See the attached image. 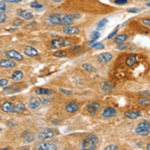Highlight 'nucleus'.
<instances>
[{
    "label": "nucleus",
    "instance_id": "1",
    "mask_svg": "<svg viewBox=\"0 0 150 150\" xmlns=\"http://www.w3.org/2000/svg\"><path fill=\"white\" fill-rule=\"evenodd\" d=\"M74 14H50L48 16V21L51 24L56 25H71L74 22Z\"/></svg>",
    "mask_w": 150,
    "mask_h": 150
},
{
    "label": "nucleus",
    "instance_id": "2",
    "mask_svg": "<svg viewBox=\"0 0 150 150\" xmlns=\"http://www.w3.org/2000/svg\"><path fill=\"white\" fill-rule=\"evenodd\" d=\"M97 145H98V137L96 135H93V134H90L88 135L86 138H84L81 142V148L82 149H89V150H93L96 149Z\"/></svg>",
    "mask_w": 150,
    "mask_h": 150
},
{
    "label": "nucleus",
    "instance_id": "3",
    "mask_svg": "<svg viewBox=\"0 0 150 150\" xmlns=\"http://www.w3.org/2000/svg\"><path fill=\"white\" fill-rule=\"evenodd\" d=\"M71 44V41L69 39L66 38H57V39H53L50 43V46H51L52 49H57L60 48V47H64V46H69Z\"/></svg>",
    "mask_w": 150,
    "mask_h": 150
},
{
    "label": "nucleus",
    "instance_id": "4",
    "mask_svg": "<svg viewBox=\"0 0 150 150\" xmlns=\"http://www.w3.org/2000/svg\"><path fill=\"white\" fill-rule=\"evenodd\" d=\"M54 131L50 128H46V129H43L41 130L40 132L38 133V138L41 139V140H45V139H48L51 138L54 136Z\"/></svg>",
    "mask_w": 150,
    "mask_h": 150
},
{
    "label": "nucleus",
    "instance_id": "5",
    "mask_svg": "<svg viewBox=\"0 0 150 150\" xmlns=\"http://www.w3.org/2000/svg\"><path fill=\"white\" fill-rule=\"evenodd\" d=\"M5 56L7 58L16 59V60H18V61H21V60H23V56L21 55V54L19 53L18 51H16V50H10V51H7L5 53Z\"/></svg>",
    "mask_w": 150,
    "mask_h": 150
},
{
    "label": "nucleus",
    "instance_id": "6",
    "mask_svg": "<svg viewBox=\"0 0 150 150\" xmlns=\"http://www.w3.org/2000/svg\"><path fill=\"white\" fill-rule=\"evenodd\" d=\"M80 29L77 27V26H70V25H67L64 26L63 28V32L67 35H74V34L79 33Z\"/></svg>",
    "mask_w": 150,
    "mask_h": 150
},
{
    "label": "nucleus",
    "instance_id": "7",
    "mask_svg": "<svg viewBox=\"0 0 150 150\" xmlns=\"http://www.w3.org/2000/svg\"><path fill=\"white\" fill-rule=\"evenodd\" d=\"M78 109H79V106H78V104L74 101L69 102V103H67L66 106H65V110L68 113H75L76 111H78Z\"/></svg>",
    "mask_w": 150,
    "mask_h": 150
},
{
    "label": "nucleus",
    "instance_id": "8",
    "mask_svg": "<svg viewBox=\"0 0 150 150\" xmlns=\"http://www.w3.org/2000/svg\"><path fill=\"white\" fill-rule=\"evenodd\" d=\"M116 115V110L113 107H107L104 109V111L102 112V116L104 118H110V117H113Z\"/></svg>",
    "mask_w": 150,
    "mask_h": 150
},
{
    "label": "nucleus",
    "instance_id": "9",
    "mask_svg": "<svg viewBox=\"0 0 150 150\" xmlns=\"http://www.w3.org/2000/svg\"><path fill=\"white\" fill-rule=\"evenodd\" d=\"M97 59L101 63H107L108 61H110V60L112 59V54L108 53V52H106V53H101L100 55H98Z\"/></svg>",
    "mask_w": 150,
    "mask_h": 150
},
{
    "label": "nucleus",
    "instance_id": "10",
    "mask_svg": "<svg viewBox=\"0 0 150 150\" xmlns=\"http://www.w3.org/2000/svg\"><path fill=\"white\" fill-rule=\"evenodd\" d=\"M86 109H87L88 113H90V114H95L100 109V104L96 103V102H93V103L89 104Z\"/></svg>",
    "mask_w": 150,
    "mask_h": 150
},
{
    "label": "nucleus",
    "instance_id": "11",
    "mask_svg": "<svg viewBox=\"0 0 150 150\" xmlns=\"http://www.w3.org/2000/svg\"><path fill=\"white\" fill-rule=\"evenodd\" d=\"M17 15L19 17H21V18L25 19V20H31L33 18V14L31 12L27 11V10H20V11H18V13H17Z\"/></svg>",
    "mask_w": 150,
    "mask_h": 150
},
{
    "label": "nucleus",
    "instance_id": "12",
    "mask_svg": "<svg viewBox=\"0 0 150 150\" xmlns=\"http://www.w3.org/2000/svg\"><path fill=\"white\" fill-rule=\"evenodd\" d=\"M15 66H16V63L9 59H4L0 61V67L2 68H13Z\"/></svg>",
    "mask_w": 150,
    "mask_h": 150
},
{
    "label": "nucleus",
    "instance_id": "13",
    "mask_svg": "<svg viewBox=\"0 0 150 150\" xmlns=\"http://www.w3.org/2000/svg\"><path fill=\"white\" fill-rule=\"evenodd\" d=\"M13 107H14V105H13L11 102L6 101L1 105V110L6 113H11V112H13Z\"/></svg>",
    "mask_w": 150,
    "mask_h": 150
},
{
    "label": "nucleus",
    "instance_id": "14",
    "mask_svg": "<svg viewBox=\"0 0 150 150\" xmlns=\"http://www.w3.org/2000/svg\"><path fill=\"white\" fill-rule=\"evenodd\" d=\"M36 149H40V150H55L57 149V147L54 144H51V143H41L39 144Z\"/></svg>",
    "mask_w": 150,
    "mask_h": 150
},
{
    "label": "nucleus",
    "instance_id": "15",
    "mask_svg": "<svg viewBox=\"0 0 150 150\" xmlns=\"http://www.w3.org/2000/svg\"><path fill=\"white\" fill-rule=\"evenodd\" d=\"M24 53L27 56H30V57H34V56L38 55V51L32 46H26L24 48Z\"/></svg>",
    "mask_w": 150,
    "mask_h": 150
},
{
    "label": "nucleus",
    "instance_id": "16",
    "mask_svg": "<svg viewBox=\"0 0 150 150\" xmlns=\"http://www.w3.org/2000/svg\"><path fill=\"white\" fill-rule=\"evenodd\" d=\"M101 89H102V91H104V92L109 93V92H111L113 89H114V85H113L111 82L106 81L101 85Z\"/></svg>",
    "mask_w": 150,
    "mask_h": 150
},
{
    "label": "nucleus",
    "instance_id": "17",
    "mask_svg": "<svg viewBox=\"0 0 150 150\" xmlns=\"http://www.w3.org/2000/svg\"><path fill=\"white\" fill-rule=\"evenodd\" d=\"M35 93L37 95H51L52 90L48 88H36Z\"/></svg>",
    "mask_w": 150,
    "mask_h": 150
},
{
    "label": "nucleus",
    "instance_id": "18",
    "mask_svg": "<svg viewBox=\"0 0 150 150\" xmlns=\"http://www.w3.org/2000/svg\"><path fill=\"white\" fill-rule=\"evenodd\" d=\"M135 131L140 136H147L150 133V129H148V128H142V127H138V126L136 127Z\"/></svg>",
    "mask_w": 150,
    "mask_h": 150
},
{
    "label": "nucleus",
    "instance_id": "19",
    "mask_svg": "<svg viewBox=\"0 0 150 150\" xmlns=\"http://www.w3.org/2000/svg\"><path fill=\"white\" fill-rule=\"evenodd\" d=\"M26 110V107L23 103H17L14 105L13 107V112H17V113H22Z\"/></svg>",
    "mask_w": 150,
    "mask_h": 150
},
{
    "label": "nucleus",
    "instance_id": "20",
    "mask_svg": "<svg viewBox=\"0 0 150 150\" xmlns=\"http://www.w3.org/2000/svg\"><path fill=\"white\" fill-rule=\"evenodd\" d=\"M11 78H12L13 81H16V82L17 81H20V80L23 79V73L21 72V71H19V70H16V71H14V72H13Z\"/></svg>",
    "mask_w": 150,
    "mask_h": 150
},
{
    "label": "nucleus",
    "instance_id": "21",
    "mask_svg": "<svg viewBox=\"0 0 150 150\" xmlns=\"http://www.w3.org/2000/svg\"><path fill=\"white\" fill-rule=\"evenodd\" d=\"M141 115L140 111H129L125 113V117L128 119H136Z\"/></svg>",
    "mask_w": 150,
    "mask_h": 150
},
{
    "label": "nucleus",
    "instance_id": "22",
    "mask_svg": "<svg viewBox=\"0 0 150 150\" xmlns=\"http://www.w3.org/2000/svg\"><path fill=\"white\" fill-rule=\"evenodd\" d=\"M39 105H40V102H39L37 99L31 98L29 100V104H28V106H29L30 109H36V108L39 107Z\"/></svg>",
    "mask_w": 150,
    "mask_h": 150
},
{
    "label": "nucleus",
    "instance_id": "23",
    "mask_svg": "<svg viewBox=\"0 0 150 150\" xmlns=\"http://www.w3.org/2000/svg\"><path fill=\"white\" fill-rule=\"evenodd\" d=\"M137 61V56L136 55H130L128 56V58L126 59V64L128 65V66H132V65H134Z\"/></svg>",
    "mask_w": 150,
    "mask_h": 150
},
{
    "label": "nucleus",
    "instance_id": "24",
    "mask_svg": "<svg viewBox=\"0 0 150 150\" xmlns=\"http://www.w3.org/2000/svg\"><path fill=\"white\" fill-rule=\"evenodd\" d=\"M90 37H91V41L89 42V44H93V43H94L95 41L100 37V33L98 31H93L92 33H91Z\"/></svg>",
    "mask_w": 150,
    "mask_h": 150
},
{
    "label": "nucleus",
    "instance_id": "25",
    "mask_svg": "<svg viewBox=\"0 0 150 150\" xmlns=\"http://www.w3.org/2000/svg\"><path fill=\"white\" fill-rule=\"evenodd\" d=\"M126 39H127V35H126V34H120V35L115 37L114 42L115 43H122V42H124Z\"/></svg>",
    "mask_w": 150,
    "mask_h": 150
},
{
    "label": "nucleus",
    "instance_id": "26",
    "mask_svg": "<svg viewBox=\"0 0 150 150\" xmlns=\"http://www.w3.org/2000/svg\"><path fill=\"white\" fill-rule=\"evenodd\" d=\"M82 69H84V70H85L86 72H88V73L94 71V67H93V65L89 64V63H85V64L82 65Z\"/></svg>",
    "mask_w": 150,
    "mask_h": 150
},
{
    "label": "nucleus",
    "instance_id": "27",
    "mask_svg": "<svg viewBox=\"0 0 150 150\" xmlns=\"http://www.w3.org/2000/svg\"><path fill=\"white\" fill-rule=\"evenodd\" d=\"M138 102H139V104H140V105H142V106H148V105H150V100L147 99V98H145V97H140V98L138 99Z\"/></svg>",
    "mask_w": 150,
    "mask_h": 150
},
{
    "label": "nucleus",
    "instance_id": "28",
    "mask_svg": "<svg viewBox=\"0 0 150 150\" xmlns=\"http://www.w3.org/2000/svg\"><path fill=\"white\" fill-rule=\"evenodd\" d=\"M66 55H67V52L63 51V50H57V51H55V53H54L55 57H65Z\"/></svg>",
    "mask_w": 150,
    "mask_h": 150
},
{
    "label": "nucleus",
    "instance_id": "29",
    "mask_svg": "<svg viewBox=\"0 0 150 150\" xmlns=\"http://www.w3.org/2000/svg\"><path fill=\"white\" fill-rule=\"evenodd\" d=\"M108 23V20L107 19H102L101 21H99L98 23H97V28L98 29H100V28H102V27H104L106 24Z\"/></svg>",
    "mask_w": 150,
    "mask_h": 150
},
{
    "label": "nucleus",
    "instance_id": "30",
    "mask_svg": "<svg viewBox=\"0 0 150 150\" xmlns=\"http://www.w3.org/2000/svg\"><path fill=\"white\" fill-rule=\"evenodd\" d=\"M138 127L148 128V129H150V124H149V122H147V121H141V122L138 124Z\"/></svg>",
    "mask_w": 150,
    "mask_h": 150
},
{
    "label": "nucleus",
    "instance_id": "31",
    "mask_svg": "<svg viewBox=\"0 0 150 150\" xmlns=\"http://www.w3.org/2000/svg\"><path fill=\"white\" fill-rule=\"evenodd\" d=\"M91 47H92V48H96V49H102V48H104V45H103V43H101V42L93 43V45H91Z\"/></svg>",
    "mask_w": 150,
    "mask_h": 150
},
{
    "label": "nucleus",
    "instance_id": "32",
    "mask_svg": "<svg viewBox=\"0 0 150 150\" xmlns=\"http://www.w3.org/2000/svg\"><path fill=\"white\" fill-rule=\"evenodd\" d=\"M6 11V4L4 1H0V13H4Z\"/></svg>",
    "mask_w": 150,
    "mask_h": 150
},
{
    "label": "nucleus",
    "instance_id": "33",
    "mask_svg": "<svg viewBox=\"0 0 150 150\" xmlns=\"http://www.w3.org/2000/svg\"><path fill=\"white\" fill-rule=\"evenodd\" d=\"M30 6H31L32 8H35V9H40V8H42V5H41L40 3H38V2H36V1L32 2Z\"/></svg>",
    "mask_w": 150,
    "mask_h": 150
},
{
    "label": "nucleus",
    "instance_id": "34",
    "mask_svg": "<svg viewBox=\"0 0 150 150\" xmlns=\"http://www.w3.org/2000/svg\"><path fill=\"white\" fill-rule=\"evenodd\" d=\"M117 32H118V26H117V27L115 28V29H114V31L111 32V33H110L109 35H108V37H107V38H108V39H111L112 37H114V36L116 35V33H117Z\"/></svg>",
    "mask_w": 150,
    "mask_h": 150
},
{
    "label": "nucleus",
    "instance_id": "35",
    "mask_svg": "<svg viewBox=\"0 0 150 150\" xmlns=\"http://www.w3.org/2000/svg\"><path fill=\"white\" fill-rule=\"evenodd\" d=\"M115 4H118V5H124L127 3V0H115Z\"/></svg>",
    "mask_w": 150,
    "mask_h": 150
},
{
    "label": "nucleus",
    "instance_id": "36",
    "mask_svg": "<svg viewBox=\"0 0 150 150\" xmlns=\"http://www.w3.org/2000/svg\"><path fill=\"white\" fill-rule=\"evenodd\" d=\"M6 21V15L4 13H0V23H4Z\"/></svg>",
    "mask_w": 150,
    "mask_h": 150
},
{
    "label": "nucleus",
    "instance_id": "37",
    "mask_svg": "<svg viewBox=\"0 0 150 150\" xmlns=\"http://www.w3.org/2000/svg\"><path fill=\"white\" fill-rule=\"evenodd\" d=\"M8 84V81L6 79H0V87H3Z\"/></svg>",
    "mask_w": 150,
    "mask_h": 150
},
{
    "label": "nucleus",
    "instance_id": "38",
    "mask_svg": "<svg viewBox=\"0 0 150 150\" xmlns=\"http://www.w3.org/2000/svg\"><path fill=\"white\" fill-rule=\"evenodd\" d=\"M106 150H115L117 149V145H114V144H111V145H108V146L105 147Z\"/></svg>",
    "mask_w": 150,
    "mask_h": 150
},
{
    "label": "nucleus",
    "instance_id": "39",
    "mask_svg": "<svg viewBox=\"0 0 150 150\" xmlns=\"http://www.w3.org/2000/svg\"><path fill=\"white\" fill-rule=\"evenodd\" d=\"M60 91H61L62 93H64V94H72V91L71 90H67V89H63V88H60Z\"/></svg>",
    "mask_w": 150,
    "mask_h": 150
},
{
    "label": "nucleus",
    "instance_id": "40",
    "mask_svg": "<svg viewBox=\"0 0 150 150\" xmlns=\"http://www.w3.org/2000/svg\"><path fill=\"white\" fill-rule=\"evenodd\" d=\"M142 23L144 25H147V26H150V18H145V19H142Z\"/></svg>",
    "mask_w": 150,
    "mask_h": 150
},
{
    "label": "nucleus",
    "instance_id": "41",
    "mask_svg": "<svg viewBox=\"0 0 150 150\" xmlns=\"http://www.w3.org/2000/svg\"><path fill=\"white\" fill-rule=\"evenodd\" d=\"M139 11H140V9H138V8H131V9H128V12L129 13H136Z\"/></svg>",
    "mask_w": 150,
    "mask_h": 150
},
{
    "label": "nucleus",
    "instance_id": "42",
    "mask_svg": "<svg viewBox=\"0 0 150 150\" xmlns=\"http://www.w3.org/2000/svg\"><path fill=\"white\" fill-rule=\"evenodd\" d=\"M2 1L9 2V3H18V2H20L21 0H2Z\"/></svg>",
    "mask_w": 150,
    "mask_h": 150
},
{
    "label": "nucleus",
    "instance_id": "43",
    "mask_svg": "<svg viewBox=\"0 0 150 150\" xmlns=\"http://www.w3.org/2000/svg\"><path fill=\"white\" fill-rule=\"evenodd\" d=\"M23 23V21L21 20V19H16V20H15V22H14V24L15 25H21Z\"/></svg>",
    "mask_w": 150,
    "mask_h": 150
},
{
    "label": "nucleus",
    "instance_id": "44",
    "mask_svg": "<svg viewBox=\"0 0 150 150\" xmlns=\"http://www.w3.org/2000/svg\"><path fill=\"white\" fill-rule=\"evenodd\" d=\"M81 48V46L80 45H76V46H72L71 47V51H75V50H78Z\"/></svg>",
    "mask_w": 150,
    "mask_h": 150
},
{
    "label": "nucleus",
    "instance_id": "45",
    "mask_svg": "<svg viewBox=\"0 0 150 150\" xmlns=\"http://www.w3.org/2000/svg\"><path fill=\"white\" fill-rule=\"evenodd\" d=\"M33 26H36V22L30 23V24L26 25V26H25V28H26V29H28V28H30V27H33Z\"/></svg>",
    "mask_w": 150,
    "mask_h": 150
},
{
    "label": "nucleus",
    "instance_id": "46",
    "mask_svg": "<svg viewBox=\"0 0 150 150\" xmlns=\"http://www.w3.org/2000/svg\"><path fill=\"white\" fill-rule=\"evenodd\" d=\"M126 45L125 44H122V45H119L118 47H117V49H126Z\"/></svg>",
    "mask_w": 150,
    "mask_h": 150
},
{
    "label": "nucleus",
    "instance_id": "47",
    "mask_svg": "<svg viewBox=\"0 0 150 150\" xmlns=\"http://www.w3.org/2000/svg\"><path fill=\"white\" fill-rule=\"evenodd\" d=\"M54 2H56V3H58V2H61L62 0H53Z\"/></svg>",
    "mask_w": 150,
    "mask_h": 150
},
{
    "label": "nucleus",
    "instance_id": "48",
    "mask_svg": "<svg viewBox=\"0 0 150 150\" xmlns=\"http://www.w3.org/2000/svg\"><path fill=\"white\" fill-rule=\"evenodd\" d=\"M147 149H148V150H150V143H149L148 145H147Z\"/></svg>",
    "mask_w": 150,
    "mask_h": 150
},
{
    "label": "nucleus",
    "instance_id": "49",
    "mask_svg": "<svg viewBox=\"0 0 150 150\" xmlns=\"http://www.w3.org/2000/svg\"><path fill=\"white\" fill-rule=\"evenodd\" d=\"M147 6H149V7H150V2H148V3H147Z\"/></svg>",
    "mask_w": 150,
    "mask_h": 150
},
{
    "label": "nucleus",
    "instance_id": "50",
    "mask_svg": "<svg viewBox=\"0 0 150 150\" xmlns=\"http://www.w3.org/2000/svg\"><path fill=\"white\" fill-rule=\"evenodd\" d=\"M0 131H1V128H0Z\"/></svg>",
    "mask_w": 150,
    "mask_h": 150
}]
</instances>
